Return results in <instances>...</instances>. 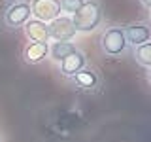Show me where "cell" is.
Segmentation results:
<instances>
[{
  "mask_svg": "<svg viewBox=\"0 0 151 142\" xmlns=\"http://www.w3.org/2000/svg\"><path fill=\"white\" fill-rule=\"evenodd\" d=\"M100 46H102L104 53H108V55H113V57L121 55L127 47V38H125L123 28H119V27L108 28L100 38Z\"/></svg>",
  "mask_w": 151,
  "mask_h": 142,
  "instance_id": "cell-2",
  "label": "cell"
},
{
  "mask_svg": "<svg viewBox=\"0 0 151 142\" xmlns=\"http://www.w3.org/2000/svg\"><path fill=\"white\" fill-rule=\"evenodd\" d=\"M25 32L32 42H47L49 40V27L44 21L38 19H30L25 23Z\"/></svg>",
  "mask_w": 151,
  "mask_h": 142,
  "instance_id": "cell-7",
  "label": "cell"
},
{
  "mask_svg": "<svg viewBox=\"0 0 151 142\" xmlns=\"http://www.w3.org/2000/svg\"><path fill=\"white\" fill-rule=\"evenodd\" d=\"M47 53H49V46H47V42H30L25 51H23V57H25L27 63L30 64H36L40 63V61H44Z\"/></svg>",
  "mask_w": 151,
  "mask_h": 142,
  "instance_id": "cell-8",
  "label": "cell"
},
{
  "mask_svg": "<svg viewBox=\"0 0 151 142\" xmlns=\"http://www.w3.org/2000/svg\"><path fill=\"white\" fill-rule=\"evenodd\" d=\"M30 13L38 21H53L60 15V2L59 0H32Z\"/></svg>",
  "mask_w": 151,
  "mask_h": 142,
  "instance_id": "cell-3",
  "label": "cell"
},
{
  "mask_svg": "<svg viewBox=\"0 0 151 142\" xmlns=\"http://www.w3.org/2000/svg\"><path fill=\"white\" fill-rule=\"evenodd\" d=\"M47 27H49V38H55L57 42H68L78 32L70 17H57Z\"/></svg>",
  "mask_w": 151,
  "mask_h": 142,
  "instance_id": "cell-4",
  "label": "cell"
},
{
  "mask_svg": "<svg viewBox=\"0 0 151 142\" xmlns=\"http://www.w3.org/2000/svg\"><path fill=\"white\" fill-rule=\"evenodd\" d=\"M142 2H144V6H145V8H149V6H151V0H142Z\"/></svg>",
  "mask_w": 151,
  "mask_h": 142,
  "instance_id": "cell-14",
  "label": "cell"
},
{
  "mask_svg": "<svg viewBox=\"0 0 151 142\" xmlns=\"http://www.w3.org/2000/svg\"><path fill=\"white\" fill-rule=\"evenodd\" d=\"M76 51V46L70 44V42H55L53 46L49 47V53L55 61H63L64 57H68L70 53Z\"/></svg>",
  "mask_w": 151,
  "mask_h": 142,
  "instance_id": "cell-11",
  "label": "cell"
},
{
  "mask_svg": "<svg viewBox=\"0 0 151 142\" xmlns=\"http://www.w3.org/2000/svg\"><path fill=\"white\" fill-rule=\"evenodd\" d=\"M74 80H76V83H78L79 87H83V89H91V87H94V85L98 83L96 74H94L91 68H81L79 72H76Z\"/></svg>",
  "mask_w": 151,
  "mask_h": 142,
  "instance_id": "cell-10",
  "label": "cell"
},
{
  "mask_svg": "<svg viewBox=\"0 0 151 142\" xmlns=\"http://www.w3.org/2000/svg\"><path fill=\"white\" fill-rule=\"evenodd\" d=\"M30 17V6L25 2H15L13 6L8 8L6 12V23L9 27H19V25H25Z\"/></svg>",
  "mask_w": 151,
  "mask_h": 142,
  "instance_id": "cell-5",
  "label": "cell"
},
{
  "mask_svg": "<svg viewBox=\"0 0 151 142\" xmlns=\"http://www.w3.org/2000/svg\"><path fill=\"white\" fill-rule=\"evenodd\" d=\"M81 68H85V55L81 53V51H78V49L60 61V72H63L64 76H74Z\"/></svg>",
  "mask_w": 151,
  "mask_h": 142,
  "instance_id": "cell-6",
  "label": "cell"
},
{
  "mask_svg": "<svg viewBox=\"0 0 151 142\" xmlns=\"http://www.w3.org/2000/svg\"><path fill=\"white\" fill-rule=\"evenodd\" d=\"M134 57L142 66H151V44L149 42H145L142 46H136Z\"/></svg>",
  "mask_w": 151,
  "mask_h": 142,
  "instance_id": "cell-12",
  "label": "cell"
},
{
  "mask_svg": "<svg viewBox=\"0 0 151 142\" xmlns=\"http://www.w3.org/2000/svg\"><path fill=\"white\" fill-rule=\"evenodd\" d=\"M102 21V9L98 6V2L94 0H87L83 2V6L74 13L72 23L76 27V30H81V32H91L94 30Z\"/></svg>",
  "mask_w": 151,
  "mask_h": 142,
  "instance_id": "cell-1",
  "label": "cell"
},
{
  "mask_svg": "<svg viewBox=\"0 0 151 142\" xmlns=\"http://www.w3.org/2000/svg\"><path fill=\"white\" fill-rule=\"evenodd\" d=\"M59 2H60V9H64V12H68V13H76L83 6L85 0H59Z\"/></svg>",
  "mask_w": 151,
  "mask_h": 142,
  "instance_id": "cell-13",
  "label": "cell"
},
{
  "mask_svg": "<svg viewBox=\"0 0 151 142\" xmlns=\"http://www.w3.org/2000/svg\"><path fill=\"white\" fill-rule=\"evenodd\" d=\"M123 32H125L127 44L130 42V44H134V46H142V44H145V42H149V36H151L149 27H145V25H132Z\"/></svg>",
  "mask_w": 151,
  "mask_h": 142,
  "instance_id": "cell-9",
  "label": "cell"
}]
</instances>
